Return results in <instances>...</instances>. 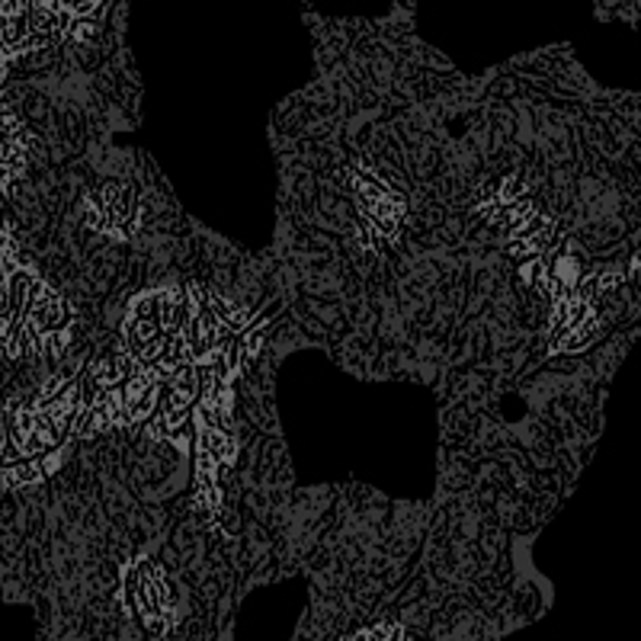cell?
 <instances>
[{"instance_id": "6da1fadb", "label": "cell", "mask_w": 641, "mask_h": 641, "mask_svg": "<svg viewBox=\"0 0 641 641\" xmlns=\"http://www.w3.org/2000/svg\"><path fill=\"white\" fill-rule=\"evenodd\" d=\"M187 320V289L180 286H161L151 292H141L128 305L123 340L126 350L135 356L138 366H151L171 334H184Z\"/></svg>"}, {"instance_id": "7a4b0ae2", "label": "cell", "mask_w": 641, "mask_h": 641, "mask_svg": "<svg viewBox=\"0 0 641 641\" xmlns=\"http://www.w3.org/2000/svg\"><path fill=\"white\" fill-rule=\"evenodd\" d=\"M199 398V369L192 363H184L167 382H164V394L158 404V420L148 427L151 437L167 440L171 433L184 430L192 414V404Z\"/></svg>"}, {"instance_id": "3957f363", "label": "cell", "mask_w": 641, "mask_h": 641, "mask_svg": "<svg viewBox=\"0 0 641 641\" xmlns=\"http://www.w3.org/2000/svg\"><path fill=\"white\" fill-rule=\"evenodd\" d=\"M596 324V309L593 302L580 299L577 292H568L565 299L555 302L552 312V327H549V353H580Z\"/></svg>"}, {"instance_id": "277c9868", "label": "cell", "mask_w": 641, "mask_h": 641, "mask_svg": "<svg viewBox=\"0 0 641 641\" xmlns=\"http://www.w3.org/2000/svg\"><path fill=\"white\" fill-rule=\"evenodd\" d=\"M225 337H228V330L212 315V309L205 302V289L199 282H192L187 289V320H184V343H187V356H190L192 366H205Z\"/></svg>"}, {"instance_id": "5b68a950", "label": "cell", "mask_w": 641, "mask_h": 641, "mask_svg": "<svg viewBox=\"0 0 641 641\" xmlns=\"http://www.w3.org/2000/svg\"><path fill=\"white\" fill-rule=\"evenodd\" d=\"M353 190L360 199V209L366 212V218L376 225V231L394 235L401 215H404V199L382 184L379 177H373L369 171H356L353 174Z\"/></svg>"}, {"instance_id": "8992f818", "label": "cell", "mask_w": 641, "mask_h": 641, "mask_svg": "<svg viewBox=\"0 0 641 641\" xmlns=\"http://www.w3.org/2000/svg\"><path fill=\"white\" fill-rule=\"evenodd\" d=\"M164 382H167V376L158 366H138L126 382L120 385L123 388V424L126 427H138V424L154 417V411L161 404V394H164Z\"/></svg>"}, {"instance_id": "52a82bcc", "label": "cell", "mask_w": 641, "mask_h": 641, "mask_svg": "<svg viewBox=\"0 0 641 641\" xmlns=\"http://www.w3.org/2000/svg\"><path fill=\"white\" fill-rule=\"evenodd\" d=\"M138 202L135 192L120 184H106L100 192H93L90 199V222L110 235H128L131 222H135Z\"/></svg>"}, {"instance_id": "ba28073f", "label": "cell", "mask_w": 641, "mask_h": 641, "mask_svg": "<svg viewBox=\"0 0 641 641\" xmlns=\"http://www.w3.org/2000/svg\"><path fill=\"white\" fill-rule=\"evenodd\" d=\"M123 424V388H103L93 401H87L80 407V414L71 424V437L77 440H93L103 430Z\"/></svg>"}, {"instance_id": "9c48e42d", "label": "cell", "mask_w": 641, "mask_h": 641, "mask_svg": "<svg viewBox=\"0 0 641 641\" xmlns=\"http://www.w3.org/2000/svg\"><path fill=\"white\" fill-rule=\"evenodd\" d=\"M135 369H138V363H135V356L128 353L126 347H116V350L100 353V356L87 366V373H84V379H80L84 404L93 401L103 388H116V385L126 382Z\"/></svg>"}, {"instance_id": "30bf717a", "label": "cell", "mask_w": 641, "mask_h": 641, "mask_svg": "<svg viewBox=\"0 0 641 641\" xmlns=\"http://www.w3.org/2000/svg\"><path fill=\"white\" fill-rule=\"evenodd\" d=\"M20 324L29 327V330L36 334V340H42L46 334L67 327V302H64L52 286L42 282V286L33 292V299L26 302V312H23Z\"/></svg>"}, {"instance_id": "8fae6325", "label": "cell", "mask_w": 641, "mask_h": 641, "mask_svg": "<svg viewBox=\"0 0 641 641\" xmlns=\"http://www.w3.org/2000/svg\"><path fill=\"white\" fill-rule=\"evenodd\" d=\"M555 238V222L549 215H529L526 222H519L516 228H511V251L516 260H526V256H542V251L552 244Z\"/></svg>"}, {"instance_id": "7c38bea8", "label": "cell", "mask_w": 641, "mask_h": 641, "mask_svg": "<svg viewBox=\"0 0 641 641\" xmlns=\"http://www.w3.org/2000/svg\"><path fill=\"white\" fill-rule=\"evenodd\" d=\"M196 455L209 458L218 472L235 465L238 458V447L235 440L228 437V430H218V427H196Z\"/></svg>"}, {"instance_id": "4fadbf2b", "label": "cell", "mask_w": 641, "mask_h": 641, "mask_svg": "<svg viewBox=\"0 0 641 641\" xmlns=\"http://www.w3.org/2000/svg\"><path fill=\"white\" fill-rule=\"evenodd\" d=\"M26 171V144L23 131L0 135V192H7Z\"/></svg>"}, {"instance_id": "5bb4252c", "label": "cell", "mask_w": 641, "mask_h": 641, "mask_svg": "<svg viewBox=\"0 0 641 641\" xmlns=\"http://www.w3.org/2000/svg\"><path fill=\"white\" fill-rule=\"evenodd\" d=\"M42 478H46V472H42L39 455L13 458V462H3V468H0V485L3 488H29V485H39Z\"/></svg>"}, {"instance_id": "9a60e30c", "label": "cell", "mask_w": 641, "mask_h": 641, "mask_svg": "<svg viewBox=\"0 0 641 641\" xmlns=\"http://www.w3.org/2000/svg\"><path fill=\"white\" fill-rule=\"evenodd\" d=\"M549 276H552L558 286H565L568 292H575L577 282L583 279V276H580V260H577L571 251H568V254H558L555 256V263L549 266Z\"/></svg>"}, {"instance_id": "2e32d148", "label": "cell", "mask_w": 641, "mask_h": 641, "mask_svg": "<svg viewBox=\"0 0 641 641\" xmlns=\"http://www.w3.org/2000/svg\"><path fill=\"white\" fill-rule=\"evenodd\" d=\"M67 39L71 42H93L97 39V33H100V26L90 20V16H74L71 23H67Z\"/></svg>"}, {"instance_id": "e0dca14e", "label": "cell", "mask_w": 641, "mask_h": 641, "mask_svg": "<svg viewBox=\"0 0 641 641\" xmlns=\"http://www.w3.org/2000/svg\"><path fill=\"white\" fill-rule=\"evenodd\" d=\"M55 3L62 7L67 16H90L100 7V0H55Z\"/></svg>"}, {"instance_id": "ac0fdd59", "label": "cell", "mask_w": 641, "mask_h": 641, "mask_svg": "<svg viewBox=\"0 0 641 641\" xmlns=\"http://www.w3.org/2000/svg\"><path fill=\"white\" fill-rule=\"evenodd\" d=\"M3 80H7V59L0 55V87H3Z\"/></svg>"}, {"instance_id": "d6986e66", "label": "cell", "mask_w": 641, "mask_h": 641, "mask_svg": "<svg viewBox=\"0 0 641 641\" xmlns=\"http://www.w3.org/2000/svg\"><path fill=\"white\" fill-rule=\"evenodd\" d=\"M0 215H3V199H0Z\"/></svg>"}]
</instances>
